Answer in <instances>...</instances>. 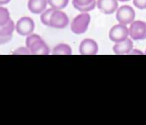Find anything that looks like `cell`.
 I'll list each match as a JSON object with an SVG mask.
<instances>
[{"label": "cell", "instance_id": "6da1fadb", "mask_svg": "<svg viewBox=\"0 0 146 125\" xmlns=\"http://www.w3.org/2000/svg\"><path fill=\"white\" fill-rule=\"evenodd\" d=\"M26 47L29 49L31 54H41V55H48L50 54V49L47 46L45 41L39 36L38 34H33L26 36L25 41Z\"/></svg>", "mask_w": 146, "mask_h": 125}, {"label": "cell", "instance_id": "7a4b0ae2", "mask_svg": "<svg viewBox=\"0 0 146 125\" xmlns=\"http://www.w3.org/2000/svg\"><path fill=\"white\" fill-rule=\"evenodd\" d=\"M90 21H91V17H90L89 13H80L79 15L75 17L71 21L70 29L74 34H83L87 31L88 27H89Z\"/></svg>", "mask_w": 146, "mask_h": 125}, {"label": "cell", "instance_id": "3957f363", "mask_svg": "<svg viewBox=\"0 0 146 125\" xmlns=\"http://www.w3.org/2000/svg\"><path fill=\"white\" fill-rule=\"evenodd\" d=\"M116 19L121 24H131L135 19V11L129 5H122L116 10Z\"/></svg>", "mask_w": 146, "mask_h": 125}, {"label": "cell", "instance_id": "277c9868", "mask_svg": "<svg viewBox=\"0 0 146 125\" xmlns=\"http://www.w3.org/2000/svg\"><path fill=\"white\" fill-rule=\"evenodd\" d=\"M129 36L132 40H145L146 22L141 20H134L129 26Z\"/></svg>", "mask_w": 146, "mask_h": 125}, {"label": "cell", "instance_id": "5b68a950", "mask_svg": "<svg viewBox=\"0 0 146 125\" xmlns=\"http://www.w3.org/2000/svg\"><path fill=\"white\" fill-rule=\"evenodd\" d=\"M35 28L34 21L30 17H21L15 24V31L21 36H28L33 33Z\"/></svg>", "mask_w": 146, "mask_h": 125}, {"label": "cell", "instance_id": "8992f818", "mask_svg": "<svg viewBox=\"0 0 146 125\" xmlns=\"http://www.w3.org/2000/svg\"><path fill=\"white\" fill-rule=\"evenodd\" d=\"M128 36H129V28L127 25L121 23L114 25L109 31V39L114 43L125 40L126 38H128Z\"/></svg>", "mask_w": 146, "mask_h": 125}, {"label": "cell", "instance_id": "52a82bcc", "mask_svg": "<svg viewBox=\"0 0 146 125\" xmlns=\"http://www.w3.org/2000/svg\"><path fill=\"white\" fill-rule=\"evenodd\" d=\"M69 24V18L65 12L62 10H54L50 18V25L55 29H64Z\"/></svg>", "mask_w": 146, "mask_h": 125}, {"label": "cell", "instance_id": "ba28073f", "mask_svg": "<svg viewBox=\"0 0 146 125\" xmlns=\"http://www.w3.org/2000/svg\"><path fill=\"white\" fill-rule=\"evenodd\" d=\"M79 53L81 55H96L98 53V44L91 38H85L79 45Z\"/></svg>", "mask_w": 146, "mask_h": 125}, {"label": "cell", "instance_id": "9c48e42d", "mask_svg": "<svg viewBox=\"0 0 146 125\" xmlns=\"http://www.w3.org/2000/svg\"><path fill=\"white\" fill-rule=\"evenodd\" d=\"M96 7L103 14H113L118 9V0H97Z\"/></svg>", "mask_w": 146, "mask_h": 125}, {"label": "cell", "instance_id": "30bf717a", "mask_svg": "<svg viewBox=\"0 0 146 125\" xmlns=\"http://www.w3.org/2000/svg\"><path fill=\"white\" fill-rule=\"evenodd\" d=\"M15 31V24L12 20L7 24L0 26V45L6 44L12 39L13 32Z\"/></svg>", "mask_w": 146, "mask_h": 125}, {"label": "cell", "instance_id": "8fae6325", "mask_svg": "<svg viewBox=\"0 0 146 125\" xmlns=\"http://www.w3.org/2000/svg\"><path fill=\"white\" fill-rule=\"evenodd\" d=\"M97 0H72L73 7L81 13L90 12L96 7Z\"/></svg>", "mask_w": 146, "mask_h": 125}, {"label": "cell", "instance_id": "7c38bea8", "mask_svg": "<svg viewBox=\"0 0 146 125\" xmlns=\"http://www.w3.org/2000/svg\"><path fill=\"white\" fill-rule=\"evenodd\" d=\"M112 49H113V52L117 55L129 54L130 51L133 49V41H132L131 38L128 37L125 40L115 43Z\"/></svg>", "mask_w": 146, "mask_h": 125}, {"label": "cell", "instance_id": "4fadbf2b", "mask_svg": "<svg viewBox=\"0 0 146 125\" xmlns=\"http://www.w3.org/2000/svg\"><path fill=\"white\" fill-rule=\"evenodd\" d=\"M47 0H28L27 7L33 14H41L45 9H47Z\"/></svg>", "mask_w": 146, "mask_h": 125}, {"label": "cell", "instance_id": "5bb4252c", "mask_svg": "<svg viewBox=\"0 0 146 125\" xmlns=\"http://www.w3.org/2000/svg\"><path fill=\"white\" fill-rule=\"evenodd\" d=\"M52 54L54 55H71L72 54V49L66 43H60V44L56 45L53 48Z\"/></svg>", "mask_w": 146, "mask_h": 125}, {"label": "cell", "instance_id": "9a60e30c", "mask_svg": "<svg viewBox=\"0 0 146 125\" xmlns=\"http://www.w3.org/2000/svg\"><path fill=\"white\" fill-rule=\"evenodd\" d=\"M48 5L55 10H62L68 5L69 0H47Z\"/></svg>", "mask_w": 146, "mask_h": 125}, {"label": "cell", "instance_id": "2e32d148", "mask_svg": "<svg viewBox=\"0 0 146 125\" xmlns=\"http://www.w3.org/2000/svg\"><path fill=\"white\" fill-rule=\"evenodd\" d=\"M10 20V13H9L8 9L3 6H0V26L7 24Z\"/></svg>", "mask_w": 146, "mask_h": 125}, {"label": "cell", "instance_id": "e0dca14e", "mask_svg": "<svg viewBox=\"0 0 146 125\" xmlns=\"http://www.w3.org/2000/svg\"><path fill=\"white\" fill-rule=\"evenodd\" d=\"M54 10H55V9H53L52 7H51V8H49V9H45V10L41 13L40 20H41V22H42L43 25L49 27V25H50L51 15H52V13H53V11H54Z\"/></svg>", "mask_w": 146, "mask_h": 125}, {"label": "cell", "instance_id": "ac0fdd59", "mask_svg": "<svg viewBox=\"0 0 146 125\" xmlns=\"http://www.w3.org/2000/svg\"><path fill=\"white\" fill-rule=\"evenodd\" d=\"M133 5L140 10L146 9V0H133Z\"/></svg>", "mask_w": 146, "mask_h": 125}, {"label": "cell", "instance_id": "d6986e66", "mask_svg": "<svg viewBox=\"0 0 146 125\" xmlns=\"http://www.w3.org/2000/svg\"><path fill=\"white\" fill-rule=\"evenodd\" d=\"M13 54L15 55H19V54H23V55H26V54H31L29 49L27 47H19V48L15 49Z\"/></svg>", "mask_w": 146, "mask_h": 125}, {"label": "cell", "instance_id": "ffe728a7", "mask_svg": "<svg viewBox=\"0 0 146 125\" xmlns=\"http://www.w3.org/2000/svg\"><path fill=\"white\" fill-rule=\"evenodd\" d=\"M129 54H139V55H142V54H144V53L142 52L141 50H137V49H132V50L130 51Z\"/></svg>", "mask_w": 146, "mask_h": 125}, {"label": "cell", "instance_id": "44dd1931", "mask_svg": "<svg viewBox=\"0 0 146 125\" xmlns=\"http://www.w3.org/2000/svg\"><path fill=\"white\" fill-rule=\"evenodd\" d=\"M11 0H0V5H6L10 2Z\"/></svg>", "mask_w": 146, "mask_h": 125}, {"label": "cell", "instance_id": "7402d4cb", "mask_svg": "<svg viewBox=\"0 0 146 125\" xmlns=\"http://www.w3.org/2000/svg\"><path fill=\"white\" fill-rule=\"evenodd\" d=\"M118 1H120V2H127L129 0H118Z\"/></svg>", "mask_w": 146, "mask_h": 125}, {"label": "cell", "instance_id": "603a6c76", "mask_svg": "<svg viewBox=\"0 0 146 125\" xmlns=\"http://www.w3.org/2000/svg\"><path fill=\"white\" fill-rule=\"evenodd\" d=\"M145 54H146V50H145Z\"/></svg>", "mask_w": 146, "mask_h": 125}]
</instances>
